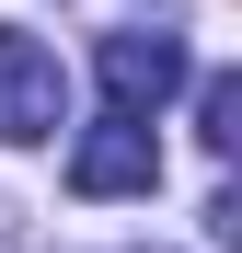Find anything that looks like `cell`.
Returning <instances> with one entry per match:
<instances>
[{
	"instance_id": "obj_2",
	"label": "cell",
	"mask_w": 242,
	"mask_h": 253,
	"mask_svg": "<svg viewBox=\"0 0 242 253\" xmlns=\"http://www.w3.org/2000/svg\"><path fill=\"white\" fill-rule=\"evenodd\" d=\"M104 104L115 115H161V104H173L185 92V81H196V58H185V35H150V23H127V35H104Z\"/></svg>"
},
{
	"instance_id": "obj_1",
	"label": "cell",
	"mask_w": 242,
	"mask_h": 253,
	"mask_svg": "<svg viewBox=\"0 0 242 253\" xmlns=\"http://www.w3.org/2000/svg\"><path fill=\"white\" fill-rule=\"evenodd\" d=\"M58 115H69V69L35 46L23 23H0V150H35V138H58Z\"/></svg>"
},
{
	"instance_id": "obj_3",
	"label": "cell",
	"mask_w": 242,
	"mask_h": 253,
	"mask_svg": "<svg viewBox=\"0 0 242 253\" xmlns=\"http://www.w3.org/2000/svg\"><path fill=\"white\" fill-rule=\"evenodd\" d=\"M69 184H81V196H150V184H161V138H150V115H104L93 138L69 150Z\"/></svg>"
},
{
	"instance_id": "obj_4",
	"label": "cell",
	"mask_w": 242,
	"mask_h": 253,
	"mask_svg": "<svg viewBox=\"0 0 242 253\" xmlns=\"http://www.w3.org/2000/svg\"><path fill=\"white\" fill-rule=\"evenodd\" d=\"M196 138H208L219 161L242 150V81H231V69H208V81H196Z\"/></svg>"
}]
</instances>
